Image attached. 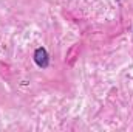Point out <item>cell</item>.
<instances>
[{"label": "cell", "instance_id": "cell-1", "mask_svg": "<svg viewBox=\"0 0 133 132\" xmlns=\"http://www.w3.org/2000/svg\"><path fill=\"white\" fill-rule=\"evenodd\" d=\"M34 59H36V64L39 67L48 65V55H46L45 48H37L36 50V55H34Z\"/></svg>", "mask_w": 133, "mask_h": 132}]
</instances>
